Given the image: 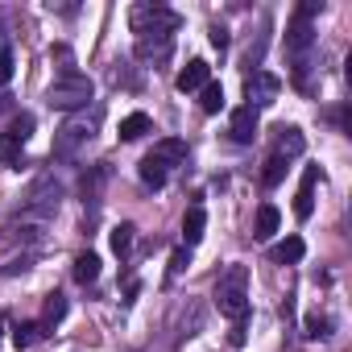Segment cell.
<instances>
[{"instance_id":"18","label":"cell","mask_w":352,"mask_h":352,"mask_svg":"<svg viewBox=\"0 0 352 352\" xmlns=\"http://www.w3.org/2000/svg\"><path fill=\"white\" fill-rule=\"evenodd\" d=\"M149 133V116L145 112H129L124 120H120V141H137V137H145Z\"/></svg>"},{"instance_id":"31","label":"cell","mask_w":352,"mask_h":352,"mask_svg":"<svg viewBox=\"0 0 352 352\" xmlns=\"http://www.w3.org/2000/svg\"><path fill=\"white\" fill-rule=\"evenodd\" d=\"M0 331H5V311H0Z\"/></svg>"},{"instance_id":"22","label":"cell","mask_w":352,"mask_h":352,"mask_svg":"<svg viewBox=\"0 0 352 352\" xmlns=\"http://www.w3.org/2000/svg\"><path fill=\"white\" fill-rule=\"evenodd\" d=\"M282 179H286V157L274 153V157L265 162V170H261V183H265V187H278Z\"/></svg>"},{"instance_id":"16","label":"cell","mask_w":352,"mask_h":352,"mask_svg":"<svg viewBox=\"0 0 352 352\" xmlns=\"http://www.w3.org/2000/svg\"><path fill=\"white\" fill-rule=\"evenodd\" d=\"M71 274H75L79 286H91V282L100 278V257H96V253H79L75 265H71Z\"/></svg>"},{"instance_id":"27","label":"cell","mask_w":352,"mask_h":352,"mask_svg":"<svg viewBox=\"0 0 352 352\" xmlns=\"http://www.w3.org/2000/svg\"><path fill=\"white\" fill-rule=\"evenodd\" d=\"M9 79H13V54L0 50V83H9Z\"/></svg>"},{"instance_id":"4","label":"cell","mask_w":352,"mask_h":352,"mask_svg":"<svg viewBox=\"0 0 352 352\" xmlns=\"http://www.w3.org/2000/svg\"><path fill=\"white\" fill-rule=\"evenodd\" d=\"M245 96H249V108H261V104H274L282 96V79L270 75V71H253L245 79Z\"/></svg>"},{"instance_id":"30","label":"cell","mask_w":352,"mask_h":352,"mask_svg":"<svg viewBox=\"0 0 352 352\" xmlns=\"http://www.w3.org/2000/svg\"><path fill=\"white\" fill-rule=\"evenodd\" d=\"M5 108H9V96H5V91H0V112H5Z\"/></svg>"},{"instance_id":"26","label":"cell","mask_w":352,"mask_h":352,"mask_svg":"<svg viewBox=\"0 0 352 352\" xmlns=\"http://www.w3.org/2000/svg\"><path fill=\"white\" fill-rule=\"evenodd\" d=\"M187 265H191V249L183 245V249H174V257H170V278H179Z\"/></svg>"},{"instance_id":"13","label":"cell","mask_w":352,"mask_h":352,"mask_svg":"<svg viewBox=\"0 0 352 352\" xmlns=\"http://www.w3.org/2000/svg\"><path fill=\"white\" fill-rule=\"evenodd\" d=\"M204 228H208V212H204V208H191V212L183 216V245H187V249L199 245V241H204Z\"/></svg>"},{"instance_id":"3","label":"cell","mask_w":352,"mask_h":352,"mask_svg":"<svg viewBox=\"0 0 352 352\" xmlns=\"http://www.w3.org/2000/svg\"><path fill=\"white\" fill-rule=\"evenodd\" d=\"M129 21H133V34L137 38H157V34H170L174 38V30H179V13H170L162 5H137Z\"/></svg>"},{"instance_id":"8","label":"cell","mask_w":352,"mask_h":352,"mask_svg":"<svg viewBox=\"0 0 352 352\" xmlns=\"http://www.w3.org/2000/svg\"><path fill=\"white\" fill-rule=\"evenodd\" d=\"M212 83V67L204 63V58H191L183 71H179V79H174V87L179 91H204Z\"/></svg>"},{"instance_id":"7","label":"cell","mask_w":352,"mask_h":352,"mask_svg":"<svg viewBox=\"0 0 352 352\" xmlns=\"http://www.w3.org/2000/svg\"><path fill=\"white\" fill-rule=\"evenodd\" d=\"M315 183H319V166H307L302 183H298V195H294V216L298 220H311V212H315Z\"/></svg>"},{"instance_id":"28","label":"cell","mask_w":352,"mask_h":352,"mask_svg":"<svg viewBox=\"0 0 352 352\" xmlns=\"http://www.w3.org/2000/svg\"><path fill=\"white\" fill-rule=\"evenodd\" d=\"M212 46H216L220 54L228 50V30H224V25H212Z\"/></svg>"},{"instance_id":"24","label":"cell","mask_w":352,"mask_h":352,"mask_svg":"<svg viewBox=\"0 0 352 352\" xmlns=\"http://www.w3.org/2000/svg\"><path fill=\"white\" fill-rule=\"evenodd\" d=\"M9 137H13L17 145H25V141L34 137V116H30V112H21V116H17V120L9 124Z\"/></svg>"},{"instance_id":"2","label":"cell","mask_w":352,"mask_h":352,"mask_svg":"<svg viewBox=\"0 0 352 352\" xmlns=\"http://www.w3.org/2000/svg\"><path fill=\"white\" fill-rule=\"evenodd\" d=\"M91 96H96V83H91L87 75H79V71H63V75L50 83L46 104L58 108V112H75V108H87Z\"/></svg>"},{"instance_id":"21","label":"cell","mask_w":352,"mask_h":352,"mask_svg":"<svg viewBox=\"0 0 352 352\" xmlns=\"http://www.w3.org/2000/svg\"><path fill=\"white\" fill-rule=\"evenodd\" d=\"M58 319H67V298H63V294L54 290V294L46 298V311H42V323H46V327H54Z\"/></svg>"},{"instance_id":"23","label":"cell","mask_w":352,"mask_h":352,"mask_svg":"<svg viewBox=\"0 0 352 352\" xmlns=\"http://www.w3.org/2000/svg\"><path fill=\"white\" fill-rule=\"evenodd\" d=\"M302 327H307V331H302L307 340H327V336H331V319H327V315H307Z\"/></svg>"},{"instance_id":"12","label":"cell","mask_w":352,"mask_h":352,"mask_svg":"<svg viewBox=\"0 0 352 352\" xmlns=\"http://www.w3.org/2000/svg\"><path fill=\"white\" fill-rule=\"evenodd\" d=\"M278 224H282L278 208H274V204H261V208H257V220H253V236H257V241H270V236L278 232Z\"/></svg>"},{"instance_id":"19","label":"cell","mask_w":352,"mask_h":352,"mask_svg":"<svg viewBox=\"0 0 352 352\" xmlns=\"http://www.w3.org/2000/svg\"><path fill=\"white\" fill-rule=\"evenodd\" d=\"M133 236H137V228H133V224H116V228L108 232V245H112V253H116V257H124V253L133 249Z\"/></svg>"},{"instance_id":"20","label":"cell","mask_w":352,"mask_h":352,"mask_svg":"<svg viewBox=\"0 0 352 352\" xmlns=\"http://www.w3.org/2000/svg\"><path fill=\"white\" fill-rule=\"evenodd\" d=\"M199 108H204L208 116H216V112L224 108V87H220V83H208V87L199 91Z\"/></svg>"},{"instance_id":"5","label":"cell","mask_w":352,"mask_h":352,"mask_svg":"<svg viewBox=\"0 0 352 352\" xmlns=\"http://www.w3.org/2000/svg\"><path fill=\"white\" fill-rule=\"evenodd\" d=\"M91 133H96V116H91V120H67V124L58 129V137H54V153H58V157H71L83 141H91Z\"/></svg>"},{"instance_id":"11","label":"cell","mask_w":352,"mask_h":352,"mask_svg":"<svg viewBox=\"0 0 352 352\" xmlns=\"http://www.w3.org/2000/svg\"><path fill=\"white\" fill-rule=\"evenodd\" d=\"M302 149H307L302 133H298L294 124H282V129H278V157H286V162H290V157H298Z\"/></svg>"},{"instance_id":"6","label":"cell","mask_w":352,"mask_h":352,"mask_svg":"<svg viewBox=\"0 0 352 352\" xmlns=\"http://www.w3.org/2000/svg\"><path fill=\"white\" fill-rule=\"evenodd\" d=\"M228 137H232L236 145H253V141H257V108L241 104V108L228 116Z\"/></svg>"},{"instance_id":"14","label":"cell","mask_w":352,"mask_h":352,"mask_svg":"<svg viewBox=\"0 0 352 352\" xmlns=\"http://www.w3.org/2000/svg\"><path fill=\"white\" fill-rule=\"evenodd\" d=\"M278 265H294V261H302L307 257V245H302V236H286V241H278L274 245V253H270Z\"/></svg>"},{"instance_id":"17","label":"cell","mask_w":352,"mask_h":352,"mask_svg":"<svg viewBox=\"0 0 352 352\" xmlns=\"http://www.w3.org/2000/svg\"><path fill=\"white\" fill-rule=\"evenodd\" d=\"M42 336H46V323H34V319H30V323H17V327H13V348L25 352V348H34Z\"/></svg>"},{"instance_id":"25","label":"cell","mask_w":352,"mask_h":352,"mask_svg":"<svg viewBox=\"0 0 352 352\" xmlns=\"http://www.w3.org/2000/svg\"><path fill=\"white\" fill-rule=\"evenodd\" d=\"M0 162H9V166H17L21 170V145L5 133V137H0Z\"/></svg>"},{"instance_id":"29","label":"cell","mask_w":352,"mask_h":352,"mask_svg":"<svg viewBox=\"0 0 352 352\" xmlns=\"http://www.w3.org/2000/svg\"><path fill=\"white\" fill-rule=\"evenodd\" d=\"M228 340H232V348H241V344H245V327H241V323H236V327H232V331H228Z\"/></svg>"},{"instance_id":"1","label":"cell","mask_w":352,"mask_h":352,"mask_svg":"<svg viewBox=\"0 0 352 352\" xmlns=\"http://www.w3.org/2000/svg\"><path fill=\"white\" fill-rule=\"evenodd\" d=\"M216 307H220V315H228L236 323L249 315V270L245 265H228L220 274V282H216Z\"/></svg>"},{"instance_id":"15","label":"cell","mask_w":352,"mask_h":352,"mask_svg":"<svg viewBox=\"0 0 352 352\" xmlns=\"http://www.w3.org/2000/svg\"><path fill=\"white\" fill-rule=\"evenodd\" d=\"M166 179H170V170H166L153 153H145V157H141V183H145V187H153V191H162V187H166Z\"/></svg>"},{"instance_id":"10","label":"cell","mask_w":352,"mask_h":352,"mask_svg":"<svg viewBox=\"0 0 352 352\" xmlns=\"http://www.w3.org/2000/svg\"><path fill=\"white\" fill-rule=\"evenodd\" d=\"M153 157L170 170L174 162H187V141H179V137H166V141H157L153 145Z\"/></svg>"},{"instance_id":"9","label":"cell","mask_w":352,"mask_h":352,"mask_svg":"<svg viewBox=\"0 0 352 352\" xmlns=\"http://www.w3.org/2000/svg\"><path fill=\"white\" fill-rule=\"evenodd\" d=\"M170 46H174V38H170V34L137 38V58H141V63H162V58H170Z\"/></svg>"}]
</instances>
